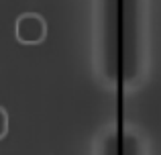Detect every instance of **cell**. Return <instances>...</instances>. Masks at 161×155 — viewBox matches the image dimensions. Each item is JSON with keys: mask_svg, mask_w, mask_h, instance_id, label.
Returning <instances> with one entry per match:
<instances>
[{"mask_svg": "<svg viewBox=\"0 0 161 155\" xmlns=\"http://www.w3.org/2000/svg\"><path fill=\"white\" fill-rule=\"evenodd\" d=\"M14 37L23 45H39L47 39V20L39 12H23L14 23Z\"/></svg>", "mask_w": 161, "mask_h": 155, "instance_id": "1", "label": "cell"}, {"mask_svg": "<svg viewBox=\"0 0 161 155\" xmlns=\"http://www.w3.org/2000/svg\"><path fill=\"white\" fill-rule=\"evenodd\" d=\"M8 135V112L4 106H0V141Z\"/></svg>", "mask_w": 161, "mask_h": 155, "instance_id": "2", "label": "cell"}]
</instances>
